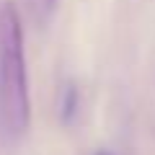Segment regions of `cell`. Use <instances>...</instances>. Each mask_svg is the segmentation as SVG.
<instances>
[{"label": "cell", "mask_w": 155, "mask_h": 155, "mask_svg": "<svg viewBox=\"0 0 155 155\" xmlns=\"http://www.w3.org/2000/svg\"><path fill=\"white\" fill-rule=\"evenodd\" d=\"M54 5H57V0H28V8L39 21H47L54 13Z\"/></svg>", "instance_id": "3957f363"}, {"label": "cell", "mask_w": 155, "mask_h": 155, "mask_svg": "<svg viewBox=\"0 0 155 155\" xmlns=\"http://www.w3.org/2000/svg\"><path fill=\"white\" fill-rule=\"evenodd\" d=\"M78 109H80V93H78V88L72 83H67L60 93V119L65 124H70L75 119Z\"/></svg>", "instance_id": "7a4b0ae2"}, {"label": "cell", "mask_w": 155, "mask_h": 155, "mask_svg": "<svg viewBox=\"0 0 155 155\" xmlns=\"http://www.w3.org/2000/svg\"><path fill=\"white\" fill-rule=\"evenodd\" d=\"M31 124L23 26L11 0L0 3V132L21 140Z\"/></svg>", "instance_id": "6da1fadb"}, {"label": "cell", "mask_w": 155, "mask_h": 155, "mask_svg": "<svg viewBox=\"0 0 155 155\" xmlns=\"http://www.w3.org/2000/svg\"><path fill=\"white\" fill-rule=\"evenodd\" d=\"M96 155H109V153H96Z\"/></svg>", "instance_id": "277c9868"}]
</instances>
